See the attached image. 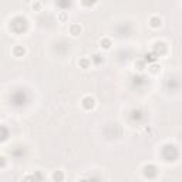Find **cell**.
Here are the masks:
<instances>
[{"label":"cell","instance_id":"cell-8","mask_svg":"<svg viewBox=\"0 0 182 182\" xmlns=\"http://www.w3.org/2000/svg\"><path fill=\"white\" fill-rule=\"evenodd\" d=\"M24 53H26L24 47H16V48H14V54H16L17 57H23V56H24Z\"/></svg>","mask_w":182,"mask_h":182},{"label":"cell","instance_id":"cell-14","mask_svg":"<svg viewBox=\"0 0 182 182\" xmlns=\"http://www.w3.org/2000/svg\"><path fill=\"white\" fill-rule=\"evenodd\" d=\"M24 182H36L34 177H26L24 178Z\"/></svg>","mask_w":182,"mask_h":182},{"label":"cell","instance_id":"cell-7","mask_svg":"<svg viewBox=\"0 0 182 182\" xmlns=\"http://www.w3.org/2000/svg\"><path fill=\"white\" fill-rule=\"evenodd\" d=\"M78 64L82 65V68H88L91 64V60H88V58H82V60L78 61Z\"/></svg>","mask_w":182,"mask_h":182},{"label":"cell","instance_id":"cell-2","mask_svg":"<svg viewBox=\"0 0 182 182\" xmlns=\"http://www.w3.org/2000/svg\"><path fill=\"white\" fill-rule=\"evenodd\" d=\"M149 26L152 27V29H158V27L162 26V20H161V17H158V16H152L151 19H149Z\"/></svg>","mask_w":182,"mask_h":182},{"label":"cell","instance_id":"cell-5","mask_svg":"<svg viewBox=\"0 0 182 182\" xmlns=\"http://www.w3.org/2000/svg\"><path fill=\"white\" fill-rule=\"evenodd\" d=\"M149 71H151L152 74H158L161 71V65H158L156 63H152V64L149 65Z\"/></svg>","mask_w":182,"mask_h":182},{"label":"cell","instance_id":"cell-3","mask_svg":"<svg viewBox=\"0 0 182 182\" xmlns=\"http://www.w3.org/2000/svg\"><path fill=\"white\" fill-rule=\"evenodd\" d=\"M81 31H82V29H81L80 24H73V26H70V34L74 36V37L80 36L81 34Z\"/></svg>","mask_w":182,"mask_h":182},{"label":"cell","instance_id":"cell-1","mask_svg":"<svg viewBox=\"0 0 182 182\" xmlns=\"http://www.w3.org/2000/svg\"><path fill=\"white\" fill-rule=\"evenodd\" d=\"M81 105L86 110H93L96 107V100H94L93 97H84L81 101Z\"/></svg>","mask_w":182,"mask_h":182},{"label":"cell","instance_id":"cell-4","mask_svg":"<svg viewBox=\"0 0 182 182\" xmlns=\"http://www.w3.org/2000/svg\"><path fill=\"white\" fill-rule=\"evenodd\" d=\"M51 178H53V181L54 182H61L64 179V173H63V171H54Z\"/></svg>","mask_w":182,"mask_h":182},{"label":"cell","instance_id":"cell-10","mask_svg":"<svg viewBox=\"0 0 182 182\" xmlns=\"http://www.w3.org/2000/svg\"><path fill=\"white\" fill-rule=\"evenodd\" d=\"M67 19H68V16H67V13H65V12H61V13L58 14V20H60L61 23H63V22H65Z\"/></svg>","mask_w":182,"mask_h":182},{"label":"cell","instance_id":"cell-6","mask_svg":"<svg viewBox=\"0 0 182 182\" xmlns=\"http://www.w3.org/2000/svg\"><path fill=\"white\" fill-rule=\"evenodd\" d=\"M100 44H101V47L104 48V50H108V48H111V41H110L108 39L101 40V41H100Z\"/></svg>","mask_w":182,"mask_h":182},{"label":"cell","instance_id":"cell-13","mask_svg":"<svg viewBox=\"0 0 182 182\" xmlns=\"http://www.w3.org/2000/svg\"><path fill=\"white\" fill-rule=\"evenodd\" d=\"M138 65V70L141 71V70H144V63L142 61H138V63H135V67Z\"/></svg>","mask_w":182,"mask_h":182},{"label":"cell","instance_id":"cell-9","mask_svg":"<svg viewBox=\"0 0 182 182\" xmlns=\"http://www.w3.org/2000/svg\"><path fill=\"white\" fill-rule=\"evenodd\" d=\"M145 60H149V61H152V63H155V60H156V56H155V53H151V54H147L145 56Z\"/></svg>","mask_w":182,"mask_h":182},{"label":"cell","instance_id":"cell-12","mask_svg":"<svg viewBox=\"0 0 182 182\" xmlns=\"http://www.w3.org/2000/svg\"><path fill=\"white\" fill-rule=\"evenodd\" d=\"M6 164H7L6 158H5V156H0V168H5Z\"/></svg>","mask_w":182,"mask_h":182},{"label":"cell","instance_id":"cell-11","mask_svg":"<svg viewBox=\"0 0 182 182\" xmlns=\"http://www.w3.org/2000/svg\"><path fill=\"white\" fill-rule=\"evenodd\" d=\"M33 10H36V12H40V9H41V3H39V2H36V3H33Z\"/></svg>","mask_w":182,"mask_h":182}]
</instances>
